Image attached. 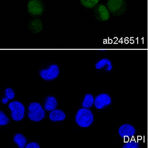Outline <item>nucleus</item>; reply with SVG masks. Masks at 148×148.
Returning a JSON list of instances; mask_svg holds the SVG:
<instances>
[{"label": "nucleus", "mask_w": 148, "mask_h": 148, "mask_svg": "<svg viewBox=\"0 0 148 148\" xmlns=\"http://www.w3.org/2000/svg\"><path fill=\"white\" fill-rule=\"evenodd\" d=\"M94 116L92 112L88 108H82L76 114V121L82 127H88L92 124Z\"/></svg>", "instance_id": "nucleus-1"}, {"label": "nucleus", "mask_w": 148, "mask_h": 148, "mask_svg": "<svg viewBox=\"0 0 148 148\" xmlns=\"http://www.w3.org/2000/svg\"><path fill=\"white\" fill-rule=\"evenodd\" d=\"M28 109V116L32 121L38 122L43 120L45 117V111L39 103H31Z\"/></svg>", "instance_id": "nucleus-2"}, {"label": "nucleus", "mask_w": 148, "mask_h": 148, "mask_svg": "<svg viewBox=\"0 0 148 148\" xmlns=\"http://www.w3.org/2000/svg\"><path fill=\"white\" fill-rule=\"evenodd\" d=\"M12 112V117L15 121H20L23 119L25 114V108L23 105L18 101H13L9 105Z\"/></svg>", "instance_id": "nucleus-3"}, {"label": "nucleus", "mask_w": 148, "mask_h": 148, "mask_svg": "<svg viewBox=\"0 0 148 148\" xmlns=\"http://www.w3.org/2000/svg\"><path fill=\"white\" fill-rule=\"evenodd\" d=\"M29 14L32 16L42 15L45 10V5L40 0H30L27 5Z\"/></svg>", "instance_id": "nucleus-4"}, {"label": "nucleus", "mask_w": 148, "mask_h": 148, "mask_svg": "<svg viewBox=\"0 0 148 148\" xmlns=\"http://www.w3.org/2000/svg\"><path fill=\"white\" fill-rule=\"evenodd\" d=\"M107 7L112 14L115 15H120L125 12V0H108Z\"/></svg>", "instance_id": "nucleus-5"}, {"label": "nucleus", "mask_w": 148, "mask_h": 148, "mask_svg": "<svg viewBox=\"0 0 148 148\" xmlns=\"http://www.w3.org/2000/svg\"><path fill=\"white\" fill-rule=\"evenodd\" d=\"M59 67L56 64H52L49 69H44L40 72V77L46 81L56 79L59 76Z\"/></svg>", "instance_id": "nucleus-6"}, {"label": "nucleus", "mask_w": 148, "mask_h": 148, "mask_svg": "<svg viewBox=\"0 0 148 148\" xmlns=\"http://www.w3.org/2000/svg\"><path fill=\"white\" fill-rule=\"evenodd\" d=\"M112 102L109 95L106 93H101L98 95L94 100V106L97 109H102L106 106H109Z\"/></svg>", "instance_id": "nucleus-7"}, {"label": "nucleus", "mask_w": 148, "mask_h": 148, "mask_svg": "<svg viewBox=\"0 0 148 148\" xmlns=\"http://www.w3.org/2000/svg\"><path fill=\"white\" fill-rule=\"evenodd\" d=\"M94 15L96 18L99 21H106L110 18L109 10L106 6L102 4L95 8Z\"/></svg>", "instance_id": "nucleus-8"}, {"label": "nucleus", "mask_w": 148, "mask_h": 148, "mask_svg": "<svg viewBox=\"0 0 148 148\" xmlns=\"http://www.w3.org/2000/svg\"><path fill=\"white\" fill-rule=\"evenodd\" d=\"M118 132L121 138H131L136 134V130L132 125L124 124L120 126Z\"/></svg>", "instance_id": "nucleus-9"}, {"label": "nucleus", "mask_w": 148, "mask_h": 148, "mask_svg": "<svg viewBox=\"0 0 148 148\" xmlns=\"http://www.w3.org/2000/svg\"><path fill=\"white\" fill-rule=\"evenodd\" d=\"M29 29L34 33H37L40 32L43 28L42 21L39 18L32 19L28 24Z\"/></svg>", "instance_id": "nucleus-10"}, {"label": "nucleus", "mask_w": 148, "mask_h": 148, "mask_svg": "<svg viewBox=\"0 0 148 148\" xmlns=\"http://www.w3.org/2000/svg\"><path fill=\"white\" fill-rule=\"evenodd\" d=\"M49 117L53 121H62L65 119L66 114L60 110H54L49 114Z\"/></svg>", "instance_id": "nucleus-11"}, {"label": "nucleus", "mask_w": 148, "mask_h": 148, "mask_svg": "<svg viewBox=\"0 0 148 148\" xmlns=\"http://www.w3.org/2000/svg\"><path fill=\"white\" fill-rule=\"evenodd\" d=\"M57 106V101L56 98L52 96L47 97L45 104L46 111H52L56 109Z\"/></svg>", "instance_id": "nucleus-12"}, {"label": "nucleus", "mask_w": 148, "mask_h": 148, "mask_svg": "<svg viewBox=\"0 0 148 148\" xmlns=\"http://www.w3.org/2000/svg\"><path fill=\"white\" fill-rule=\"evenodd\" d=\"M14 140L20 148H24L25 147L26 144L27 143L26 138L23 135L19 133L15 134L14 136Z\"/></svg>", "instance_id": "nucleus-13"}, {"label": "nucleus", "mask_w": 148, "mask_h": 148, "mask_svg": "<svg viewBox=\"0 0 148 148\" xmlns=\"http://www.w3.org/2000/svg\"><path fill=\"white\" fill-rule=\"evenodd\" d=\"M94 103V99L92 95L90 94H86L84 100L82 103V106L84 108H91Z\"/></svg>", "instance_id": "nucleus-14"}, {"label": "nucleus", "mask_w": 148, "mask_h": 148, "mask_svg": "<svg viewBox=\"0 0 148 148\" xmlns=\"http://www.w3.org/2000/svg\"><path fill=\"white\" fill-rule=\"evenodd\" d=\"M110 65H112L111 61L107 58H103L96 63V64H95V68L98 70H100L104 68L106 66L107 67L108 66Z\"/></svg>", "instance_id": "nucleus-15"}, {"label": "nucleus", "mask_w": 148, "mask_h": 148, "mask_svg": "<svg viewBox=\"0 0 148 148\" xmlns=\"http://www.w3.org/2000/svg\"><path fill=\"white\" fill-rule=\"evenodd\" d=\"M99 1V0H80L82 5L88 9H92L94 8Z\"/></svg>", "instance_id": "nucleus-16"}, {"label": "nucleus", "mask_w": 148, "mask_h": 148, "mask_svg": "<svg viewBox=\"0 0 148 148\" xmlns=\"http://www.w3.org/2000/svg\"><path fill=\"white\" fill-rule=\"evenodd\" d=\"M123 148H139L140 145L138 142L135 140H131L130 141L126 142L123 145Z\"/></svg>", "instance_id": "nucleus-17"}, {"label": "nucleus", "mask_w": 148, "mask_h": 148, "mask_svg": "<svg viewBox=\"0 0 148 148\" xmlns=\"http://www.w3.org/2000/svg\"><path fill=\"white\" fill-rule=\"evenodd\" d=\"M10 120L3 112H0V125H5L9 123Z\"/></svg>", "instance_id": "nucleus-18"}, {"label": "nucleus", "mask_w": 148, "mask_h": 148, "mask_svg": "<svg viewBox=\"0 0 148 148\" xmlns=\"http://www.w3.org/2000/svg\"><path fill=\"white\" fill-rule=\"evenodd\" d=\"M5 96L9 99H12L14 97L15 93L13 89L10 88H8L5 90Z\"/></svg>", "instance_id": "nucleus-19"}, {"label": "nucleus", "mask_w": 148, "mask_h": 148, "mask_svg": "<svg viewBox=\"0 0 148 148\" xmlns=\"http://www.w3.org/2000/svg\"><path fill=\"white\" fill-rule=\"evenodd\" d=\"M26 148H40V145L36 142H31L26 145Z\"/></svg>", "instance_id": "nucleus-20"}, {"label": "nucleus", "mask_w": 148, "mask_h": 148, "mask_svg": "<svg viewBox=\"0 0 148 148\" xmlns=\"http://www.w3.org/2000/svg\"><path fill=\"white\" fill-rule=\"evenodd\" d=\"M8 98H3V99H2V102L3 103V104H6L8 102Z\"/></svg>", "instance_id": "nucleus-21"}, {"label": "nucleus", "mask_w": 148, "mask_h": 148, "mask_svg": "<svg viewBox=\"0 0 148 148\" xmlns=\"http://www.w3.org/2000/svg\"><path fill=\"white\" fill-rule=\"evenodd\" d=\"M112 69H113V66H108V67L106 68V70L107 71H110L112 70Z\"/></svg>", "instance_id": "nucleus-22"}]
</instances>
